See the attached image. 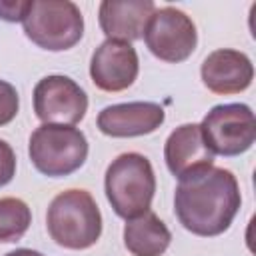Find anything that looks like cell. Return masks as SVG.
<instances>
[{"mask_svg":"<svg viewBox=\"0 0 256 256\" xmlns=\"http://www.w3.org/2000/svg\"><path fill=\"white\" fill-rule=\"evenodd\" d=\"M242 206L236 176L226 168H206L186 176L176 186L174 212L192 234L214 238L224 234Z\"/></svg>","mask_w":256,"mask_h":256,"instance_id":"obj_1","label":"cell"},{"mask_svg":"<svg viewBox=\"0 0 256 256\" xmlns=\"http://www.w3.org/2000/svg\"><path fill=\"white\" fill-rule=\"evenodd\" d=\"M46 228L50 238L68 250H88L102 236V214L88 190L60 192L48 206Z\"/></svg>","mask_w":256,"mask_h":256,"instance_id":"obj_2","label":"cell"},{"mask_svg":"<svg viewBox=\"0 0 256 256\" xmlns=\"http://www.w3.org/2000/svg\"><path fill=\"white\" fill-rule=\"evenodd\" d=\"M104 190L116 216L130 220L148 212L156 194V176L150 160L138 152L120 154L106 170Z\"/></svg>","mask_w":256,"mask_h":256,"instance_id":"obj_3","label":"cell"},{"mask_svg":"<svg viewBox=\"0 0 256 256\" xmlns=\"http://www.w3.org/2000/svg\"><path fill=\"white\" fill-rule=\"evenodd\" d=\"M28 154L34 168L48 178H64L80 170L88 158V140L74 126L42 124L28 144Z\"/></svg>","mask_w":256,"mask_h":256,"instance_id":"obj_4","label":"cell"},{"mask_svg":"<svg viewBox=\"0 0 256 256\" xmlns=\"http://www.w3.org/2000/svg\"><path fill=\"white\" fill-rule=\"evenodd\" d=\"M22 24L26 36L48 52L70 50L84 36V16L70 0H30Z\"/></svg>","mask_w":256,"mask_h":256,"instance_id":"obj_5","label":"cell"},{"mask_svg":"<svg viewBox=\"0 0 256 256\" xmlns=\"http://www.w3.org/2000/svg\"><path fill=\"white\" fill-rule=\"evenodd\" d=\"M200 130L212 154L232 158L252 148L256 118L248 104H220L204 116Z\"/></svg>","mask_w":256,"mask_h":256,"instance_id":"obj_6","label":"cell"},{"mask_svg":"<svg viewBox=\"0 0 256 256\" xmlns=\"http://www.w3.org/2000/svg\"><path fill=\"white\" fill-rule=\"evenodd\" d=\"M144 42L158 60L180 64L188 60L196 50V24L186 12L174 6H164L154 10L150 16L144 30Z\"/></svg>","mask_w":256,"mask_h":256,"instance_id":"obj_7","label":"cell"},{"mask_svg":"<svg viewBox=\"0 0 256 256\" xmlns=\"http://www.w3.org/2000/svg\"><path fill=\"white\" fill-rule=\"evenodd\" d=\"M34 112L44 124L74 126L88 112V94L72 78L52 74L34 88Z\"/></svg>","mask_w":256,"mask_h":256,"instance_id":"obj_8","label":"cell"},{"mask_svg":"<svg viewBox=\"0 0 256 256\" xmlns=\"http://www.w3.org/2000/svg\"><path fill=\"white\" fill-rule=\"evenodd\" d=\"M140 72V60L136 48L128 42L106 40L102 42L90 60V78L96 88L104 92L128 90Z\"/></svg>","mask_w":256,"mask_h":256,"instance_id":"obj_9","label":"cell"},{"mask_svg":"<svg viewBox=\"0 0 256 256\" xmlns=\"http://www.w3.org/2000/svg\"><path fill=\"white\" fill-rule=\"evenodd\" d=\"M166 112L156 102H126L106 106L98 114V130L110 138H136L156 132Z\"/></svg>","mask_w":256,"mask_h":256,"instance_id":"obj_10","label":"cell"},{"mask_svg":"<svg viewBox=\"0 0 256 256\" xmlns=\"http://www.w3.org/2000/svg\"><path fill=\"white\" fill-rule=\"evenodd\" d=\"M200 76L204 86L214 94H240L250 88L254 80V66L244 52L220 48L206 56Z\"/></svg>","mask_w":256,"mask_h":256,"instance_id":"obj_11","label":"cell"},{"mask_svg":"<svg viewBox=\"0 0 256 256\" xmlns=\"http://www.w3.org/2000/svg\"><path fill=\"white\" fill-rule=\"evenodd\" d=\"M164 160L178 180L210 168L214 164V154L202 136L200 124L178 126L164 144Z\"/></svg>","mask_w":256,"mask_h":256,"instance_id":"obj_12","label":"cell"},{"mask_svg":"<svg viewBox=\"0 0 256 256\" xmlns=\"http://www.w3.org/2000/svg\"><path fill=\"white\" fill-rule=\"evenodd\" d=\"M154 10L152 0H104L98 8V22L108 40L130 44L144 36Z\"/></svg>","mask_w":256,"mask_h":256,"instance_id":"obj_13","label":"cell"},{"mask_svg":"<svg viewBox=\"0 0 256 256\" xmlns=\"http://www.w3.org/2000/svg\"><path fill=\"white\" fill-rule=\"evenodd\" d=\"M172 242L168 226L154 214L144 212L126 220L124 246L132 256H162Z\"/></svg>","mask_w":256,"mask_h":256,"instance_id":"obj_14","label":"cell"},{"mask_svg":"<svg viewBox=\"0 0 256 256\" xmlns=\"http://www.w3.org/2000/svg\"><path fill=\"white\" fill-rule=\"evenodd\" d=\"M32 224V212L20 198H0V244L18 242Z\"/></svg>","mask_w":256,"mask_h":256,"instance_id":"obj_15","label":"cell"},{"mask_svg":"<svg viewBox=\"0 0 256 256\" xmlns=\"http://www.w3.org/2000/svg\"><path fill=\"white\" fill-rule=\"evenodd\" d=\"M18 110H20V98L16 88L10 82L0 80V128L10 124L18 116Z\"/></svg>","mask_w":256,"mask_h":256,"instance_id":"obj_16","label":"cell"},{"mask_svg":"<svg viewBox=\"0 0 256 256\" xmlns=\"http://www.w3.org/2000/svg\"><path fill=\"white\" fill-rule=\"evenodd\" d=\"M16 176V154L6 140H0V188Z\"/></svg>","mask_w":256,"mask_h":256,"instance_id":"obj_17","label":"cell"},{"mask_svg":"<svg viewBox=\"0 0 256 256\" xmlns=\"http://www.w3.org/2000/svg\"><path fill=\"white\" fill-rule=\"evenodd\" d=\"M30 8V0H0V20L24 22Z\"/></svg>","mask_w":256,"mask_h":256,"instance_id":"obj_18","label":"cell"},{"mask_svg":"<svg viewBox=\"0 0 256 256\" xmlns=\"http://www.w3.org/2000/svg\"><path fill=\"white\" fill-rule=\"evenodd\" d=\"M6 256H44V254H40V252H36V250H30V248H18V250L8 252Z\"/></svg>","mask_w":256,"mask_h":256,"instance_id":"obj_19","label":"cell"}]
</instances>
